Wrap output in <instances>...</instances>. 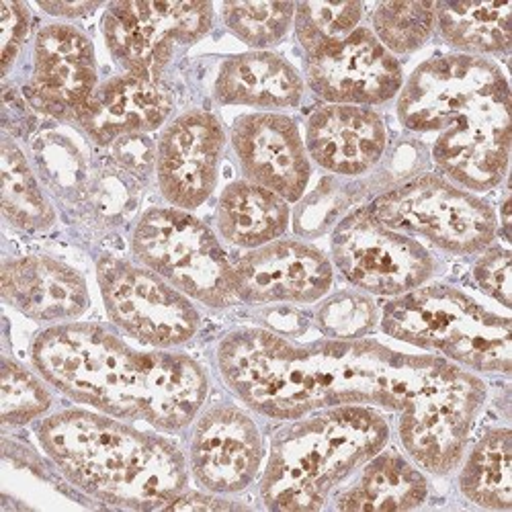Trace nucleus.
Returning <instances> with one entry per match:
<instances>
[{"mask_svg": "<svg viewBox=\"0 0 512 512\" xmlns=\"http://www.w3.org/2000/svg\"><path fill=\"white\" fill-rule=\"evenodd\" d=\"M226 388L254 414L295 420L336 406L402 412L463 367L375 340L326 338L295 345L267 328H236L216 349Z\"/></svg>", "mask_w": 512, "mask_h": 512, "instance_id": "f257e3e1", "label": "nucleus"}, {"mask_svg": "<svg viewBox=\"0 0 512 512\" xmlns=\"http://www.w3.org/2000/svg\"><path fill=\"white\" fill-rule=\"evenodd\" d=\"M31 361L72 402L164 433L191 426L209 394L205 369L189 355L138 351L97 322L56 324L39 332Z\"/></svg>", "mask_w": 512, "mask_h": 512, "instance_id": "f03ea898", "label": "nucleus"}, {"mask_svg": "<svg viewBox=\"0 0 512 512\" xmlns=\"http://www.w3.org/2000/svg\"><path fill=\"white\" fill-rule=\"evenodd\" d=\"M396 113L408 132L439 134L433 162L447 181L486 193L506 179L510 89L496 62L467 54L426 60L404 82Z\"/></svg>", "mask_w": 512, "mask_h": 512, "instance_id": "7ed1b4c3", "label": "nucleus"}, {"mask_svg": "<svg viewBox=\"0 0 512 512\" xmlns=\"http://www.w3.org/2000/svg\"><path fill=\"white\" fill-rule=\"evenodd\" d=\"M37 439L76 490L111 506L164 508L189 484L187 459L175 443L103 412L50 414Z\"/></svg>", "mask_w": 512, "mask_h": 512, "instance_id": "20e7f679", "label": "nucleus"}, {"mask_svg": "<svg viewBox=\"0 0 512 512\" xmlns=\"http://www.w3.org/2000/svg\"><path fill=\"white\" fill-rule=\"evenodd\" d=\"M261 478L269 510H320L332 490L386 449L390 422L373 406H336L287 420Z\"/></svg>", "mask_w": 512, "mask_h": 512, "instance_id": "39448f33", "label": "nucleus"}, {"mask_svg": "<svg viewBox=\"0 0 512 512\" xmlns=\"http://www.w3.org/2000/svg\"><path fill=\"white\" fill-rule=\"evenodd\" d=\"M388 336L478 373H510V318L498 316L451 285H422L383 306Z\"/></svg>", "mask_w": 512, "mask_h": 512, "instance_id": "423d86ee", "label": "nucleus"}, {"mask_svg": "<svg viewBox=\"0 0 512 512\" xmlns=\"http://www.w3.org/2000/svg\"><path fill=\"white\" fill-rule=\"evenodd\" d=\"M134 259L160 275L191 300L213 308H232L234 267L218 236L191 211L152 207L132 232Z\"/></svg>", "mask_w": 512, "mask_h": 512, "instance_id": "0eeeda50", "label": "nucleus"}, {"mask_svg": "<svg viewBox=\"0 0 512 512\" xmlns=\"http://www.w3.org/2000/svg\"><path fill=\"white\" fill-rule=\"evenodd\" d=\"M367 207L381 224L420 236L449 254H480L498 234L494 207L441 175L410 177L379 193Z\"/></svg>", "mask_w": 512, "mask_h": 512, "instance_id": "6e6552de", "label": "nucleus"}, {"mask_svg": "<svg viewBox=\"0 0 512 512\" xmlns=\"http://www.w3.org/2000/svg\"><path fill=\"white\" fill-rule=\"evenodd\" d=\"M330 252L332 267L369 295L400 297L429 283L437 271L429 250L416 238L381 224L367 205L336 222Z\"/></svg>", "mask_w": 512, "mask_h": 512, "instance_id": "1a4fd4ad", "label": "nucleus"}, {"mask_svg": "<svg viewBox=\"0 0 512 512\" xmlns=\"http://www.w3.org/2000/svg\"><path fill=\"white\" fill-rule=\"evenodd\" d=\"M97 281L109 320L138 343L175 349L197 336L201 314L191 297L148 267L105 254Z\"/></svg>", "mask_w": 512, "mask_h": 512, "instance_id": "9d476101", "label": "nucleus"}, {"mask_svg": "<svg viewBox=\"0 0 512 512\" xmlns=\"http://www.w3.org/2000/svg\"><path fill=\"white\" fill-rule=\"evenodd\" d=\"M213 25L209 3H111L101 29L113 60L132 74L162 78L179 46H193Z\"/></svg>", "mask_w": 512, "mask_h": 512, "instance_id": "9b49d317", "label": "nucleus"}, {"mask_svg": "<svg viewBox=\"0 0 512 512\" xmlns=\"http://www.w3.org/2000/svg\"><path fill=\"white\" fill-rule=\"evenodd\" d=\"M486 396V383L474 371L461 369L400 412V443L422 472L447 476L457 469Z\"/></svg>", "mask_w": 512, "mask_h": 512, "instance_id": "f8f14e48", "label": "nucleus"}, {"mask_svg": "<svg viewBox=\"0 0 512 512\" xmlns=\"http://www.w3.org/2000/svg\"><path fill=\"white\" fill-rule=\"evenodd\" d=\"M306 84L324 103L375 107L400 95L404 72L373 31L359 27L338 44L306 56Z\"/></svg>", "mask_w": 512, "mask_h": 512, "instance_id": "ddd939ff", "label": "nucleus"}, {"mask_svg": "<svg viewBox=\"0 0 512 512\" xmlns=\"http://www.w3.org/2000/svg\"><path fill=\"white\" fill-rule=\"evenodd\" d=\"M226 130L222 121L191 109L168 121L156 144V183L170 207L193 211L216 191Z\"/></svg>", "mask_w": 512, "mask_h": 512, "instance_id": "4468645a", "label": "nucleus"}, {"mask_svg": "<svg viewBox=\"0 0 512 512\" xmlns=\"http://www.w3.org/2000/svg\"><path fill=\"white\" fill-rule=\"evenodd\" d=\"M265 443L259 424L240 406L213 404L199 412L189 441V474L213 494L246 490L263 467Z\"/></svg>", "mask_w": 512, "mask_h": 512, "instance_id": "2eb2a0df", "label": "nucleus"}, {"mask_svg": "<svg viewBox=\"0 0 512 512\" xmlns=\"http://www.w3.org/2000/svg\"><path fill=\"white\" fill-rule=\"evenodd\" d=\"M238 302L250 306H308L328 295L334 267L310 242L279 238L252 248L232 265Z\"/></svg>", "mask_w": 512, "mask_h": 512, "instance_id": "dca6fc26", "label": "nucleus"}, {"mask_svg": "<svg viewBox=\"0 0 512 512\" xmlns=\"http://www.w3.org/2000/svg\"><path fill=\"white\" fill-rule=\"evenodd\" d=\"M234 156L246 181L261 185L287 203L304 199L312 162L297 123L283 113L240 115L230 132Z\"/></svg>", "mask_w": 512, "mask_h": 512, "instance_id": "f3484780", "label": "nucleus"}, {"mask_svg": "<svg viewBox=\"0 0 512 512\" xmlns=\"http://www.w3.org/2000/svg\"><path fill=\"white\" fill-rule=\"evenodd\" d=\"M99 87L95 46L70 23L41 27L33 44L31 103L46 115L74 121Z\"/></svg>", "mask_w": 512, "mask_h": 512, "instance_id": "a211bd4d", "label": "nucleus"}, {"mask_svg": "<svg viewBox=\"0 0 512 512\" xmlns=\"http://www.w3.org/2000/svg\"><path fill=\"white\" fill-rule=\"evenodd\" d=\"M306 150L334 177H365L386 156V123L371 107L324 103L308 117Z\"/></svg>", "mask_w": 512, "mask_h": 512, "instance_id": "6ab92c4d", "label": "nucleus"}, {"mask_svg": "<svg viewBox=\"0 0 512 512\" xmlns=\"http://www.w3.org/2000/svg\"><path fill=\"white\" fill-rule=\"evenodd\" d=\"M175 109V97L162 78L123 72L99 84L74 123L95 146L148 134L162 127Z\"/></svg>", "mask_w": 512, "mask_h": 512, "instance_id": "aec40b11", "label": "nucleus"}, {"mask_svg": "<svg viewBox=\"0 0 512 512\" xmlns=\"http://www.w3.org/2000/svg\"><path fill=\"white\" fill-rule=\"evenodd\" d=\"M3 300L41 324L76 322L91 308L84 277L70 265L46 254H27L3 265Z\"/></svg>", "mask_w": 512, "mask_h": 512, "instance_id": "412c9836", "label": "nucleus"}, {"mask_svg": "<svg viewBox=\"0 0 512 512\" xmlns=\"http://www.w3.org/2000/svg\"><path fill=\"white\" fill-rule=\"evenodd\" d=\"M306 80L275 52H246L228 58L213 82L220 105H244L269 113L300 107Z\"/></svg>", "mask_w": 512, "mask_h": 512, "instance_id": "4be33fe9", "label": "nucleus"}, {"mask_svg": "<svg viewBox=\"0 0 512 512\" xmlns=\"http://www.w3.org/2000/svg\"><path fill=\"white\" fill-rule=\"evenodd\" d=\"M291 222L289 203L250 181L230 183L218 201V234L238 248H261L285 236Z\"/></svg>", "mask_w": 512, "mask_h": 512, "instance_id": "5701e85b", "label": "nucleus"}, {"mask_svg": "<svg viewBox=\"0 0 512 512\" xmlns=\"http://www.w3.org/2000/svg\"><path fill=\"white\" fill-rule=\"evenodd\" d=\"M429 498L422 469L396 451H379L359 480L336 496L338 510H412Z\"/></svg>", "mask_w": 512, "mask_h": 512, "instance_id": "b1692460", "label": "nucleus"}, {"mask_svg": "<svg viewBox=\"0 0 512 512\" xmlns=\"http://www.w3.org/2000/svg\"><path fill=\"white\" fill-rule=\"evenodd\" d=\"M439 35L467 56L508 54L512 46V3H435Z\"/></svg>", "mask_w": 512, "mask_h": 512, "instance_id": "393cba45", "label": "nucleus"}, {"mask_svg": "<svg viewBox=\"0 0 512 512\" xmlns=\"http://www.w3.org/2000/svg\"><path fill=\"white\" fill-rule=\"evenodd\" d=\"M459 490L480 508L510 510L512 506V437L506 426L488 431L467 453Z\"/></svg>", "mask_w": 512, "mask_h": 512, "instance_id": "a878e982", "label": "nucleus"}, {"mask_svg": "<svg viewBox=\"0 0 512 512\" xmlns=\"http://www.w3.org/2000/svg\"><path fill=\"white\" fill-rule=\"evenodd\" d=\"M0 168H3V203L5 220L21 232H46L56 222V211L41 191L33 168L19 144L5 134L0 144Z\"/></svg>", "mask_w": 512, "mask_h": 512, "instance_id": "bb28decb", "label": "nucleus"}, {"mask_svg": "<svg viewBox=\"0 0 512 512\" xmlns=\"http://www.w3.org/2000/svg\"><path fill=\"white\" fill-rule=\"evenodd\" d=\"M373 35L390 54H412L437 29L435 3H379L371 15Z\"/></svg>", "mask_w": 512, "mask_h": 512, "instance_id": "cd10ccee", "label": "nucleus"}, {"mask_svg": "<svg viewBox=\"0 0 512 512\" xmlns=\"http://www.w3.org/2000/svg\"><path fill=\"white\" fill-rule=\"evenodd\" d=\"M295 17L291 3H226L222 19L228 31L254 52H267L287 37Z\"/></svg>", "mask_w": 512, "mask_h": 512, "instance_id": "c85d7f7f", "label": "nucleus"}, {"mask_svg": "<svg viewBox=\"0 0 512 512\" xmlns=\"http://www.w3.org/2000/svg\"><path fill=\"white\" fill-rule=\"evenodd\" d=\"M365 7L361 3H302L295 5V37L306 50L316 54L338 44L361 27Z\"/></svg>", "mask_w": 512, "mask_h": 512, "instance_id": "c756f323", "label": "nucleus"}, {"mask_svg": "<svg viewBox=\"0 0 512 512\" xmlns=\"http://www.w3.org/2000/svg\"><path fill=\"white\" fill-rule=\"evenodd\" d=\"M44 377L5 357L0 379V414L5 426H23L50 412L54 396Z\"/></svg>", "mask_w": 512, "mask_h": 512, "instance_id": "7c9ffc66", "label": "nucleus"}, {"mask_svg": "<svg viewBox=\"0 0 512 512\" xmlns=\"http://www.w3.org/2000/svg\"><path fill=\"white\" fill-rule=\"evenodd\" d=\"M379 324V308L363 291H338L316 312V326L326 338L357 340Z\"/></svg>", "mask_w": 512, "mask_h": 512, "instance_id": "2f4dec72", "label": "nucleus"}, {"mask_svg": "<svg viewBox=\"0 0 512 512\" xmlns=\"http://www.w3.org/2000/svg\"><path fill=\"white\" fill-rule=\"evenodd\" d=\"M349 191L336 187L332 181H324L308 199H304L295 211V232L304 238L322 236L332 224L345 216Z\"/></svg>", "mask_w": 512, "mask_h": 512, "instance_id": "473e14b6", "label": "nucleus"}, {"mask_svg": "<svg viewBox=\"0 0 512 512\" xmlns=\"http://www.w3.org/2000/svg\"><path fill=\"white\" fill-rule=\"evenodd\" d=\"M474 279L478 287L492 300L510 308V250L502 246H488L480 252L474 265Z\"/></svg>", "mask_w": 512, "mask_h": 512, "instance_id": "72a5a7b5", "label": "nucleus"}, {"mask_svg": "<svg viewBox=\"0 0 512 512\" xmlns=\"http://www.w3.org/2000/svg\"><path fill=\"white\" fill-rule=\"evenodd\" d=\"M29 25V9L23 3L0 0V66H3V76H7L17 62L29 35Z\"/></svg>", "mask_w": 512, "mask_h": 512, "instance_id": "f704fd0d", "label": "nucleus"}, {"mask_svg": "<svg viewBox=\"0 0 512 512\" xmlns=\"http://www.w3.org/2000/svg\"><path fill=\"white\" fill-rule=\"evenodd\" d=\"M113 160L125 175L134 179H146L152 168H156V148L146 138V134L125 136L111 144Z\"/></svg>", "mask_w": 512, "mask_h": 512, "instance_id": "c9c22d12", "label": "nucleus"}, {"mask_svg": "<svg viewBox=\"0 0 512 512\" xmlns=\"http://www.w3.org/2000/svg\"><path fill=\"white\" fill-rule=\"evenodd\" d=\"M164 508H173V510H232V508H246L240 502L226 500L224 496L218 494H203V492H183L175 500H170Z\"/></svg>", "mask_w": 512, "mask_h": 512, "instance_id": "e433bc0d", "label": "nucleus"}, {"mask_svg": "<svg viewBox=\"0 0 512 512\" xmlns=\"http://www.w3.org/2000/svg\"><path fill=\"white\" fill-rule=\"evenodd\" d=\"M265 322H267V330L281 334V336L302 334L308 326V320L300 312L287 308L285 304H281V308L269 310L265 316Z\"/></svg>", "mask_w": 512, "mask_h": 512, "instance_id": "4c0bfd02", "label": "nucleus"}, {"mask_svg": "<svg viewBox=\"0 0 512 512\" xmlns=\"http://www.w3.org/2000/svg\"><path fill=\"white\" fill-rule=\"evenodd\" d=\"M39 7L52 17L78 19L95 13L101 7V3H39Z\"/></svg>", "mask_w": 512, "mask_h": 512, "instance_id": "58836bf2", "label": "nucleus"}]
</instances>
